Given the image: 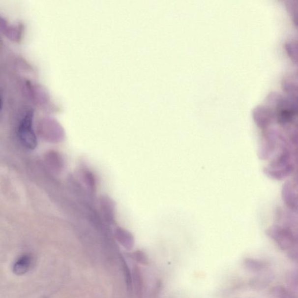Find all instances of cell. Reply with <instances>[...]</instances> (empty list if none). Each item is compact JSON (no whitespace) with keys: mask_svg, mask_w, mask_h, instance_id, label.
Masks as SVG:
<instances>
[{"mask_svg":"<svg viewBox=\"0 0 298 298\" xmlns=\"http://www.w3.org/2000/svg\"><path fill=\"white\" fill-rule=\"evenodd\" d=\"M33 112L27 109L19 121L17 134L22 144L25 147L33 149L37 145V139L33 129Z\"/></svg>","mask_w":298,"mask_h":298,"instance_id":"obj_1","label":"cell"},{"mask_svg":"<svg viewBox=\"0 0 298 298\" xmlns=\"http://www.w3.org/2000/svg\"><path fill=\"white\" fill-rule=\"evenodd\" d=\"M273 272L267 270L260 272L257 276L250 279L249 285L252 290L260 291L265 289L274 281Z\"/></svg>","mask_w":298,"mask_h":298,"instance_id":"obj_2","label":"cell"},{"mask_svg":"<svg viewBox=\"0 0 298 298\" xmlns=\"http://www.w3.org/2000/svg\"><path fill=\"white\" fill-rule=\"evenodd\" d=\"M253 116L257 125L265 128L271 121L272 113L269 108L261 106L255 108Z\"/></svg>","mask_w":298,"mask_h":298,"instance_id":"obj_3","label":"cell"},{"mask_svg":"<svg viewBox=\"0 0 298 298\" xmlns=\"http://www.w3.org/2000/svg\"><path fill=\"white\" fill-rule=\"evenodd\" d=\"M244 267L249 271L262 272L268 270L270 263L265 260L248 258L243 260Z\"/></svg>","mask_w":298,"mask_h":298,"instance_id":"obj_4","label":"cell"},{"mask_svg":"<svg viewBox=\"0 0 298 298\" xmlns=\"http://www.w3.org/2000/svg\"><path fill=\"white\" fill-rule=\"evenodd\" d=\"M133 279L136 296L142 298L144 293V280L141 269L138 266H135L133 269Z\"/></svg>","mask_w":298,"mask_h":298,"instance_id":"obj_5","label":"cell"},{"mask_svg":"<svg viewBox=\"0 0 298 298\" xmlns=\"http://www.w3.org/2000/svg\"><path fill=\"white\" fill-rule=\"evenodd\" d=\"M31 264V258L28 255L22 256L14 265L13 271L15 274L23 275L28 271Z\"/></svg>","mask_w":298,"mask_h":298,"instance_id":"obj_6","label":"cell"},{"mask_svg":"<svg viewBox=\"0 0 298 298\" xmlns=\"http://www.w3.org/2000/svg\"><path fill=\"white\" fill-rule=\"evenodd\" d=\"M270 293L272 298H298L293 291L281 285L272 288Z\"/></svg>","mask_w":298,"mask_h":298,"instance_id":"obj_7","label":"cell"},{"mask_svg":"<svg viewBox=\"0 0 298 298\" xmlns=\"http://www.w3.org/2000/svg\"><path fill=\"white\" fill-rule=\"evenodd\" d=\"M285 282L291 289L298 291V268L291 269L287 272Z\"/></svg>","mask_w":298,"mask_h":298,"instance_id":"obj_8","label":"cell"},{"mask_svg":"<svg viewBox=\"0 0 298 298\" xmlns=\"http://www.w3.org/2000/svg\"><path fill=\"white\" fill-rule=\"evenodd\" d=\"M288 55L294 62H298V44L296 42H289L285 44Z\"/></svg>","mask_w":298,"mask_h":298,"instance_id":"obj_9","label":"cell"},{"mask_svg":"<svg viewBox=\"0 0 298 298\" xmlns=\"http://www.w3.org/2000/svg\"><path fill=\"white\" fill-rule=\"evenodd\" d=\"M132 258L139 264L147 266L149 264V260L147 253L142 250H136L132 254Z\"/></svg>","mask_w":298,"mask_h":298,"instance_id":"obj_10","label":"cell"},{"mask_svg":"<svg viewBox=\"0 0 298 298\" xmlns=\"http://www.w3.org/2000/svg\"><path fill=\"white\" fill-rule=\"evenodd\" d=\"M291 14L293 17L294 24L298 28V5H291Z\"/></svg>","mask_w":298,"mask_h":298,"instance_id":"obj_11","label":"cell"}]
</instances>
